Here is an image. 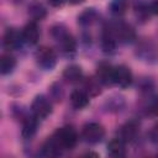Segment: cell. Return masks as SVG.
I'll return each instance as SVG.
<instances>
[{"instance_id":"4","label":"cell","mask_w":158,"mask_h":158,"mask_svg":"<svg viewBox=\"0 0 158 158\" xmlns=\"http://www.w3.org/2000/svg\"><path fill=\"white\" fill-rule=\"evenodd\" d=\"M35 58H36L37 65L43 70H52L57 63V57H56L54 51L46 46L36 51Z\"/></svg>"},{"instance_id":"7","label":"cell","mask_w":158,"mask_h":158,"mask_svg":"<svg viewBox=\"0 0 158 158\" xmlns=\"http://www.w3.org/2000/svg\"><path fill=\"white\" fill-rule=\"evenodd\" d=\"M112 30L116 40L121 43H131L136 38V32L133 27L126 22H118L117 25L112 26Z\"/></svg>"},{"instance_id":"12","label":"cell","mask_w":158,"mask_h":158,"mask_svg":"<svg viewBox=\"0 0 158 158\" xmlns=\"http://www.w3.org/2000/svg\"><path fill=\"white\" fill-rule=\"evenodd\" d=\"M22 33V40L25 43L33 46L38 42L40 40V30L38 26L36 23V21H30L28 23H26L21 31Z\"/></svg>"},{"instance_id":"20","label":"cell","mask_w":158,"mask_h":158,"mask_svg":"<svg viewBox=\"0 0 158 158\" xmlns=\"http://www.w3.org/2000/svg\"><path fill=\"white\" fill-rule=\"evenodd\" d=\"M84 83V90L88 93L89 96H96L101 93V85L102 83L99 80V78L95 75V77H89V78H85L83 80Z\"/></svg>"},{"instance_id":"25","label":"cell","mask_w":158,"mask_h":158,"mask_svg":"<svg viewBox=\"0 0 158 158\" xmlns=\"http://www.w3.org/2000/svg\"><path fill=\"white\" fill-rule=\"evenodd\" d=\"M147 111L151 115L158 116V95L149 98V100L147 102Z\"/></svg>"},{"instance_id":"19","label":"cell","mask_w":158,"mask_h":158,"mask_svg":"<svg viewBox=\"0 0 158 158\" xmlns=\"http://www.w3.org/2000/svg\"><path fill=\"white\" fill-rule=\"evenodd\" d=\"M98 11L94 9V7H88V9H84L79 16H78V23L83 27H88L90 25H93L96 20H98Z\"/></svg>"},{"instance_id":"15","label":"cell","mask_w":158,"mask_h":158,"mask_svg":"<svg viewBox=\"0 0 158 158\" xmlns=\"http://www.w3.org/2000/svg\"><path fill=\"white\" fill-rule=\"evenodd\" d=\"M27 14L33 21H38V20H43L46 17L47 9L42 2H40L37 0H33L27 6Z\"/></svg>"},{"instance_id":"9","label":"cell","mask_w":158,"mask_h":158,"mask_svg":"<svg viewBox=\"0 0 158 158\" xmlns=\"http://www.w3.org/2000/svg\"><path fill=\"white\" fill-rule=\"evenodd\" d=\"M114 72L115 67H112L109 62H100L96 67V77L102 83V85L114 84Z\"/></svg>"},{"instance_id":"28","label":"cell","mask_w":158,"mask_h":158,"mask_svg":"<svg viewBox=\"0 0 158 158\" xmlns=\"http://www.w3.org/2000/svg\"><path fill=\"white\" fill-rule=\"evenodd\" d=\"M148 7H149V12H151V14L158 15V0L152 1V2L148 5Z\"/></svg>"},{"instance_id":"2","label":"cell","mask_w":158,"mask_h":158,"mask_svg":"<svg viewBox=\"0 0 158 158\" xmlns=\"http://www.w3.org/2000/svg\"><path fill=\"white\" fill-rule=\"evenodd\" d=\"M56 142L59 144V147L65 151V149H72L75 147L77 142H78V135L77 131L72 127V126H63L59 127L52 136Z\"/></svg>"},{"instance_id":"26","label":"cell","mask_w":158,"mask_h":158,"mask_svg":"<svg viewBox=\"0 0 158 158\" xmlns=\"http://www.w3.org/2000/svg\"><path fill=\"white\" fill-rule=\"evenodd\" d=\"M49 93H51V98L56 101H59L63 96V90H62V86L60 84L58 83H54L51 88H49Z\"/></svg>"},{"instance_id":"22","label":"cell","mask_w":158,"mask_h":158,"mask_svg":"<svg viewBox=\"0 0 158 158\" xmlns=\"http://www.w3.org/2000/svg\"><path fill=\"white\" fill-rule=\"evenodd\" d=\"M109 9H110L111 14H114L116 16H121L128 9V0H111Z\"/></svg>"},{"instance_id":"23","label":"cell","mask_w":158,"mask_h":158,"mask_svg":"<svg viewBox=\"0 0 158 158\" xmlns=\"http://www.w3.org/2000/svg\"><path fill=\"white\" fill-rule=\"evenodd\" d=\"M135 12H136V15H137L139 19H142L143 21L147 20V19L149 17V14H151L148 5L144 4V2L141 1V0H137V1L135 2Z\"/></svg>"},{"instance_id":"6","label":"cell","mask_w":158,"mask_h":158,"mask_svg":"<svg viewBox=\"0 0 158 158\" xmlns=\"http://www.w3.org/2000/svg\"><path fill=\"white\" fill-rule=\"evenodd\" d=\"M132 72L131 69L125 65V64H120L117 67H115V72H114V84H116L118 88L125 89L128 88L132 83Z\"/></svg>"},{"instance_id":"29","label":"cell","mask_w":158,"mask_h":158,"mask_svg":"<svg viewBox=\"0 0 158 158\" xmlns=\"http://www.w3.org/2000/svg\"><path fill=\"white\" fill-rule=\"evenodd\" d=\"M64 1H65V0H48V2H49L52 6H54V7H59V6H62Z\"/></svg>"},{"instance_id":"31","label":"cell","mask_w":158,"mask_h":158,"mask_svg":"<svg viewBox=\"0 0 158 158\" xmlns=\"http://www.w3.org/2000/svg\"><path fill=\"white\" fill-rule=\"evenodd\" d=\"M12 1H15V2H17V1H21V0H12Z\"/></svg>"},{"instance_id":"17","label":"cell","mask_w":158,"mask_h":158,"mask_svg":"<svg viewBox=\"0 0 158 158\" xmlns=\"http://www.w3.org/2000/svg\"><path fill=\"white\" fill-rule=\"evenodd\" d=\"M70 104L74 109L81 110L89 104V95L85 90H74L70 94Z\"/></svg>"},{"instance_id":"1","label":"cell","mask_w":158,"mask_h":158,"mask_svg":"<svg viewBox=\"0 0 158 158\" xmlns=\"http://www.w3.org/2000/svg\"><path fill=\"white\" fill-rule=\"evenodd\" d=\"M52 37L57 41L58 46L60 47L62 52L67 56H72L77 51V42L72 33L67 30V27L62 23H57L51 28Z\"/></svg>"},{"instance_id":"16","label":"cell","mask_w":158,"mask_h":158,"mask_svg":"<svg viewBox=\"0 0 158 158\" xmlns=\"http://www.w3.org/2000/svg\"><path fill=\"white\" fill-rule=\"evenodd\" d=\"M107 153L112 157H125L127 151H126V142L121 139L120 137L112 138L107 143Z\"/></svg>"},{"instance_id":"3","label":"cell","mask_w":158,"mask_h":158,"mask_svg":"<svg viewBox=\"0 0 158 158\" xmlns=\"http://www.w3.org/2000/svg\"><path fill=\"white\" fill-rule=\"evenodd\" d=\"M81 137L85 142L90 144H96L102 141L105 137V128L102 125L98 122H88L83 126L81 130Z\"/></svg>"},{"instance_id":"14","label":"cell","mask_w":158,"mask_h":158,"mask_svg":"<svg viewBox=\"0 0 158 158\" xmlns=\"http://www.w3.org/2000/svg\"><path fill=\"white\" fill-rule=\"evenodd\" d=\"M37 117L32 114V115H27L23 120H22V130H21V135L23 138H32L33 135L37 131Z\"/></svg>"},{"instance_id":"30","label":"cell","mask_w":158,"mask_h":158,"mask_svg":"<svg viewBox=\"0 0 158 158\" xmlns=\"http://www.w3.org/2000/svg\"><path fill=\"white\" fill-rule=\"evenodd\" d=\"M65 1H68V2H69V4H72V5H77V4L83 2L84 0H65Z\"/></svg>"},{"instance_id":"21","label":"cell","mask_w":158,"mask_h":158,"mask_svg":"<svg viewBox=\"0 0 158 158\" xmlns=\"http://www.w3.org/2000/svg\"><path fill=\"white\" fill-rule=\"evenodd\" d=\"M15 67H16V59H15L14 56H11L9 53H5L0 57V73L2 75L12 73Z\"/></svg>"},{"instance_id":"24","label":"cell","mask_w":158,"mask_h":158,"mask_svg":"<svg viewBox=\"0 0 158 158\" xmlns=\"http://www.w3.org/2000/svg\"><path fill=\"white\" fill-rule=\"evenodd\" d=\"M106 104H107L110 111H117V110H121V107L123 106V99L121 96H116L115 99L110 98L106 101Z\"/></svg>"},{"instance_id":"27","label":"cell","mask_w":158,"mask_h":158,"mask_svg":"<svg viewBox=\"0 0 158 158\" xmlns=\"http://www.w3.org/2000/svg\"><path fill=\"white\" fill-rule=\"evenodd\" d=\"M149 139L158 146V123H156L149 131Z\"/></svg>"},{"instance_id":"5","label":"cell","mask_w":158,"mask_h":158,"mask_svg":"<svg viewBox=\"0 0 158 158\" xmlns=\"http://www.w3.org/2000/svg\"><path fill=\"white\" fill-rule=\"evenodd\" d=\"M31 112L37 118H46L52 112V102L51 100L44 95H37L35 96L32 104H31Z\"/></svg>"},{"instance_id":"18","label":"cell","mask_w":158,"mask_h":158,"mask_svg":"<svg viewBox=\"0 0 158 158\" xmlns=\"http://www.w3.org/2000/svg\"><path fill=\"white\" fill-rule=\"evenodd\" d=\"M63 152V149L59 147V144L56 142V139L51 136L42 146L41 148V153L44 156V157H57V156H60Z\"/></svg>"},{"instance_id":"8","label":"cell","mask_w":158,"mask_h":158,"mask_svg":"<svg viewBox=\"0 0 158 158\" xmlns=\"http://www.w3.org/2000/svg\"><path fill=\"white\" fill-rule=\"evenodd\" d=\"M22 42H23L22 33L19 32L16 28H7L5 31L2 37V44L5 49H9V51L16 49L22 44Z\"/></svg>"},{"instance_id":"11","label":"cell","mask_w":158,"mask_h":158,"mask_svg":"<svg viewBox=\"0 0 158 158\" xmlns=\"http://www.w3.org/2000/svg\"><path fill=\"white\" fill-rule=\"evenodd\" d=\"M139 132V126L136 121H128L126 123H123L120 130H118V137L121 139H123L126 143L127 142H132L137 138Z\"/></svg>"},{"instance_id":"10","label":"cell","mask_w":158,"mask_h":158,"mask_svg":"<svg viewBox=\"0 0 158 158\" xmlns=\"http://www.w3.org/2000/svg\"><path fill=\"white\" fill-rule=\"evenodd\" d=\"M101 48L105 53H114L115 49H116V43H117V40H116V36L114 33V30H112V26L110 27H105L102 30V33H101Z\"/></svg>"},{"instance_id":"13","label":"cell","mask_w":158,"mask_h":158,"mask_svg":"<svg viewBox=\"0 0 158 158\" xmlns=\"http://www.w3.org/2000/svg\"><path fill=\"white\" fill-rule=\"evenodd\" d=\"M63 79L69 84H77L84 79L83 69L78 64H69L63 70Z\"/></svg>"}]
</instances>
